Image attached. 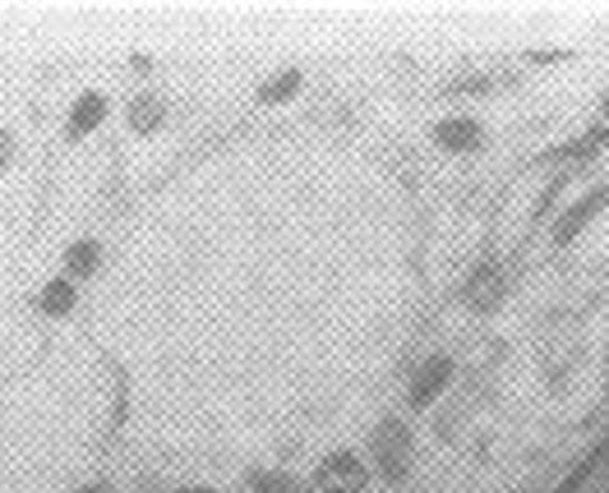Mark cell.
I'll return each mask as SVG.
<instances>
[{
	"label": "cell",
	"instance_id": "cell-9",
	"mask_svg": "<svg viewBox=\"0 0 609 493\" xmlns=\"http://www.w3.org/2000/svg\"><path fill=\"white\" fill-rule=\"evenodd\" d=\"M126 120H130L134 134H158L162 120H167V107H162L158 92H139V98L130 102V111H126Z\"/></svg>",
	"mask_w": 609,
	"mask_h": 493
},
{
	"label": "cell",
	"instance_id": "cell-13",
	"mask_svg": "<svg viewBox=\"0 0 609 493\" xmlns=\"http://www.w3.org/2000/svg\"><path fill=\"white\" fill-rule=\"evenodd\" d=\"M10 158H14V139H10L6 130H0V171L10 167Z\"/></svg>",
	"mask_w": 609,
	"mask_h": 493
},
{
	"label": "cell",
	"instance_id": "cell-2",
	"mask_svg": "<svg viewBox=\"0 0 609 493\" xmlns=\"http://www.w3.org/2000/svg\"><path fill=\"white\" fill-rule=\"evenodd\" d=\"M375 484V471H370V461H365L360 452H328L315 475H310V489L319 493H365Z\"/></svg>",
	"mask_w": 609,
	"mask_h": 493
},
{
	"label": "cell",
	"instance_id": "cell-16",
	"mask_svg": "<svg viewBox=\"0 0 609 493\" xmlns=\"http://www.w3.org/2000/svg\"><path fill=\"white\" fill-rule=\"evenodd\" d=\"M79 493H107V484H83Z\"/></svg>",
	"mask_w": 609,
	"mask_h": 493
},
{
	"label": "cell",
	"instance_id": "cell-11",
	"mask_svg": "<svg viewBox=\"0 0 609 493\" xmlns=\"http://www.w3.org/2000/svg\"><path fill=\"white\" fill-rule=\"evenodd\" d=\"M300 88H304V74H300V70H282L278 79H268V83L259 88V102H263V107H282V102L296 98Z\"/></svg>",
	"mask_w": 609,
	"mask_h": 493
},
{
	"label": "cell",
	"instance_id": "cell-5",
	"mask_svg": "<svg viewBox=\"0 0 609 493\" xmlns=\"http://www.w3.org/2000/svg\"><path fill=\"white\" fill-rule=\"evenodd\" d=\"M508 295V276H503V263L499 259H480L467 276V286H462V300H467V310L471 314H495L499 304Z\"/></svg>",
	"mask_w": 609,
	"mask_h": 493
},
{
	"label": "cell",
	"instance_id": "cell-7",
	"mask_svg": "<svg viewBox=\"0 0 609 493\" xmlns=\"http://www.w3.org/2000/svg\"><path fill=\"white\" fill-rule=\"evenodd\" d=\"M107 115H111V102H107V92H98V88H88V92H79L74 98V107H70V115H66V139H88V134H98L102 125H107Z\"/></svg>",
	"mask_w": 609,
	"mask_h": 493
},
{
	"label": "cell",
	"instance_id": "cell-12",
	"mask_svg": "<svg viewBox=\"0 0 609 493\" xmlns=\"http://www.w3.org/2000/svg\"><path fill=\"white\" fill-rule=\"evenodd\" d=\"M250 489L254 493H300L304 480H296L287 471H250Z\"/></svg>",
	"mask_w": 609,
	"mask_h": 493
},
{
	"label": "cell",
	"instance_id": "cell-6",
	"mask_svg": "<svg viewBox=\"0 0 609 493\" xmlns=\"http://www.w3.org/2000/svg\"><path fill=\"white\" fill-rule=\"evenodd\" d=\"M430 139H435V148L439 152H452V158H467V152H480L485 148V125L476 115H443L439 125L430 130Z\"/></svg>",
	"mask_w": 609,
	"mask_h": 493
},
{
	"label": "cell",
	"instance_id": "cell-4",
	"mask_svg": "<svg viewBox=\"0 0 609 493\" xmlns=\"http://www.w3.org/2000/svg\"><path fill=\"white\" fill-rule=\"evenodd\" d=\"M452 374H457V364H452V355H425L420 364H416V374H411V383H407V406L411 411H430L439 396L448 392V383H452Z\"/></svg>",
	"mask_w": 609,
	"mask_h": 493
},
{
	"label": "cell",
	"instance_id": "cell-17",
	"mask_svg": "<svg viewBox=\"0 0 609 493\" xmlns=\"http://www.w3.org/2000/svg\"><path fill=\"white\" fill-rule=\"evenodd\" d=\"M300 493H319V489H310V484H304V489H300Z\"/></svg>",
	"mask_w": 609,
	"mask_h": 493
},
{
	"label": "cell",
	"instance_id": "cell-8",
	"mask_svg": "<svg viewBox=\"0 0 609 493\" xmlns=\"http://www.w3.org/2000/svg\"><path fill=\"white\" fill-rule=\"evenodd\" d=\"M38 310L47 319H70L79 310V286L70 282V276H51V282L38 291Z\"/></svg>",
	"mask_w": 609,
	"mask_h": 493
},
{
	"label": "cell",
	"instance_id": "cell-15",
	"mask_svg": "<svg viewBox=\"0 0 609 493\" xmlns=\"http://www.w3.org/2000/svg\"><path fill=\"white\" fill-rule=\"evenodd\" d=\"M600 115H605V125H609V92H605V98H600Z\"/></svg>",
	"mask_w": 609,
	"mask_h": 493
},
{
	"label": "cell",
	"instance_id": "cell-10",
	"mask_svg": "<svg viewBox=\"0 0 609 493\" xmlns=\"http://www.w3.org/2000/svg\"><path fill=\"white\" fill-rule=\"evenodd\" d=\"M102 268V244L98 240H74L70 250H66V276L79 286V282H88Z\"/></svg>",
	"mask_w": 609,
	"mask_h": 493
},
{
	"label": "cell",
	"instance_id": "cell-14",
	"mask_svg": "<svg viewBox=\"0 0 609 493\" xmlns=\"http://www.w3.org/2000/svg\"><path fill=\"white\" fill-rule=\"evenodd\" d=\"M176 493H218V489H212V484H180Z\"/></svg>",
	"mask_w": 609,
	"mask_h": 493
},
{
	"label": "cell",
	"instance_id": "cell-3",
	"mask_svg": "<svg viewBox=\"0 0 609 493\" xmlns=\"http://www.w3.org/2000/svg\"><path fill=\"white\" fill-rule=\"evenodd\" d=\"M609 208V180L605 184H591V190L582 199H572L559 218H555V231H550V244L555 250H572L577 240H582V231L600 218V212Z\"/></svg>",
	"mask_w": 609,
	"mask_h": 493
},
{
	"label": "cell",
	"instance_id": "cell-1",
	"mask_svg": "<svg viewBox=\"0 0 609 493\" xmlns=\"http://www.w3.org/2000/svg\"><path fill=\"white\" fill-rule=\"evenodd\" d=\"M411 461H416V434L402 415H383L370 429V471L383 484H407L411 475Z\"/></svg>",
	"mask_w": 609,
	"mask_h": 493
}]
</instances>
